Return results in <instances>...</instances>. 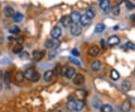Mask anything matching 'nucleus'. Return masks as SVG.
Masks as SVG:
<instances>
[{"instance_id": "1", "label": "nucleus", "mask_w": 135, "mask_h": 112, "mask_svg": "<svg viewBox=\"0 0 135 112\" xmlns=\"http://www.w3.org/2000/svg\"><path fill=\"white\" fill-rule=\"evenodd\" d=\"M85 106L82 100H69L67 103V108L71 111H80Z\"/></svg>"}, {"instance_id": "2", "label": "nucleus", "mask_w": 135, "mask_h": 112, "mask_svg": "<svg viewBox=\"0 0 135 112\" xmlns=\"http://www.w3.org/2000/svg\"><path fill=\"white\" fill-rule=\"evenodd\" d=\"M60 45V42L58 39H49L46 41L44 43L45 47L48 49H56Z\"/></svg>"}, {"instance_id": "3", "label": "nucleus", "mask_w": 135, "mask_h": 112, "mask_svg": "<svg viewBox=\"0 0 135 112\" xmlns=\"http://www.w3.org/2000/svg\"><path fill=\"white\" fill-rule=\"evenodd\" d=\"M61 74L65 75L68 79H71V78H72L74 76V74H75V69L73 67L62 68Z\"/></svg>"}, {"instance_id": "4", "label": "nucleus", "mask_w": 135, "mask_h": 112, "mask_svg": "<svg viewBox=\"0 0 135 112\" xmlns=\"http://www.w3.org/2000/svg\"><path fill=\"white\" fill-rule=\"evenodd\" d=\"M71 32L74 36H78L82 33V27L79 23H73L71 26Z\"/></svg>"}, {"instance_id": "5", "label": "nucleus", "mask_w": 135, "mask_h": 112, "mask_svg": "<svg viewBox=\"0 0 135 112\" xmlns=\"http://www.w3.org/2000/svg\"><path fill=\"white\" fill-rule=\"evenodd\" d=\"M84 81H85V78H84L83 74H77L73 78L74 84L77 86L83 85L84 84Z\"/></svg>"}, {"instance_id": "6", "label": "nucleus", "mask_w": 135, "mask_h": 112, "mask_svg": "<svg viewBox=\"0 0 135 112\" xmlns=\"http://www.w3.org/2000/svg\"><path fill=\"white\" fill-rule=\"evenodd\" d=\"M62 34V29L59 26H54L50 32V35L54 39H58Z\"/></svg>"}, {"instance_id": "7", "label": "nucleus", "mask_w": 135, "mask_h": 112, "mask_svg": "<svg viewBox=\"0 0 135 112\" xmlns=\"http://www.w3.org/2000/svg\"><path fill=\"white\" fill-rule=\"evenodd\" d=\"M100 8L104 13H108L110 11V1L109 0H101L100 1Z\"/></svg>"}, {"instance_id": "8", "label": "nucleus", "mask_w": 135, "mask_h": 112, "mask_svg": "<svg viewBox=\"0 0 135 112\" xmlns=\"http://www.w3.org/2000/svg\"><path fill=\"white\" fill-rule=\"evenodd\" d=\"M45 55V51L44 50H41V51H39V50H35L33 53H32V57H33V60L36 62H38L40 61Z\"/></svg>"}, {"instance_id": "9", "label": "nucleus", "mask_w": 135, "mask_h": 112, "mask_svg": "<svg viewBox=\"0 0 135 112\" xmlns=\"http://www.w3.org/2000/svg\"><path fill=\"white\" fill-rule=\"evenodd\" d=\"M60 22L62 23V25L65 27V28H68L69 26H71V17L70 16H64L62 17Z\"/></svg>"}, {"instance_id": "10", "label": "nucleus", "mask_w": 135, "mask_h": 112, "mask_svg": "<svg viewBox=\"0 0 135 112\" xmlns=\"http://www.w3.org/2000/svg\"><path fill=\"white\" fill-rule=\"evenodd\" d=\"M120 42V39L118 36L116 35H112L110 36L108 40H107V44L110 46H115L117 45Z\"/></svg>"}, {"instance_id": "11", "label": "nucleus", "mask_w": 135, "mask_h": 112, "mask_svg": "<svg viewBox=\"0 0 135 112\" xmlns=\"http://www.w3.org/2000/svg\"><path fill=\"white\" fill-rule=\"evenodd\" d=\"M4 14L6 17H11L14 16V10L11 6H6L4 8Z\"/></svg>"}, {"instance_id": "12", "label": "nucleus", "mask_w": 135, "mask_h": 112, "mask_svg": "<svg viewBox=\"0 0 135 112\" xmlns=\"http://www.w3.org/2000/svg\"><path fill=\"white\" fill-rule=\"evenodd\" d=\"M71 21L73 23H79L80 21V17H81V15L80 14L79 12L77 11H74L71 13Z\"/></svg>"}, {"instance_id": "13", "label": "nucleus", "mask_w": 135, "mask_h": 112, "mask_svg": "<svg viewBox=\"0 0 135 112\" xmlns=\"http://www.w3.org/2000/svg\"><path fill=\"white\" fill-rule=\"evenodd\" d=\"M131 103L129 101L125 100L122 102L121 105V111L122 112H128L131 110Z\"/></svg>"}, {"instance_id": "14", "label": "nucleus", "mask_w": 135, "mask_h": 112, "mask_svg": "<svg viewBox=\"0 0 135 112\" xmlns=\"http://www.w3.org/2000/svg\"><path fill=\"white\" fill-rule=\"evenodd\" d=\"M80 23V24L82 26H88V25H89L90 23H91V18H89L86 14L81 15Z\"/></svg>"}, {"instance_id": "15", "label": "nucleus", "mask_w": 135, "mask_h": 112, "mask_svg": "<svg viewBox=\"0 0 135 112\" xmlns=\"http://www.w3.org/2000/svg\"><path fill=\"white\" fill-rule=\"evenodd\" d=\"M54 76V72L52 70H48L47 71H45L44 74V80L47 82H49L52 80L53 77Z\"/></svg>"}, {"instance_id": "16", "label": "nucleus", "mask_w": 135, "mask_h": 112, "mask_svg": "<svg viewBox=\"0 0 135 112\" xmlns=\"http://www.w3.org/2000/svg\"><path fill=\"white\" fill-rule=\"evenodd\" d=\"M100 52V49L98 46H93L92 47H90L89 50V55L92 56V57H95L97 56Z\"/></svg>"}, {"instance_id": "17", "label": "nucleus", "mask_w": 135, "mask_h": 112, "mask_svg": "<svg viewBox=\"0 0 135 112\" xmlns=\"http://www.w3.org/2000/svg\"><path fill=\"white\" fill-rule=\"evenodd\" d=\"M34 72H35V70H34L33 68H27V69L26 70V71L24 72L25 78H26L27 80H32Z\"/></svg>"}, {"instance_id": "18", "label": "nucleus", "mask_w": 135, "mask_h": 112, "mask_svg": "<svg viewBox=\"0 0 135 112\" xmlns=\"http://www.w3.org/2000/svg\"><path fill=\"white\" fill-rule=\"evenodd\" d=\"M25 79V76H24V73L22 71H17L15 74V80L19 82V83H22V81Z\"/></svg>"}, {"instance_id": "19", "label": "nucleus", "mask_w": 135, "mask_h": 112, "mask_svg": "<svg viewBox=\"0 0 135 112\" xmlns=\"http://www.w3.org/2000/svg\"><path fill=\"white\" fill-rule=\"evenodd\" d=\"M131 84L130 81H124L122 82V89L123 91L127 92V91H128V90L131 89Z\"/></svg>"}, {"instance_id": "20", "label": "nucleus", "mask_w": 135, "mask_h": 112, "mask_svg": "<svg viewBox=\"0 0 135 112\" xmlns=\"http://www.w3.org/2000/svg\"><path fill=\"white\" fill-rule=\"evenodd\" d=\"M92 105L94 106L95 108H97V109L98 108H101V107L102 106L101 100L98 98H97V97L94 98V99L92 101Z\"/></svg>"}, {"instance_id": "21", "label": "nucleus", "mask_w": 135, "mask_h": 112, "mask_svg": "<svg viewBox=\"0 0 135 112\" xmlns=\"http://www.w3.org/2000/svg\"><path fill=\"white\" fill-rule=\"evenodd\" d=\"M101 112H112L113 109L112 107L110 105L106 104V105H103L101 107Z\"/></svg>"}, {"instance_id": "22", "label": "nucleus", "mask_w": 135, "mask_h": 112, "mask_svg": "<svg viewBox=\"0 0 135 112\" xmlns=\"http://www.w3.org/2000/svg\"><path fill=\"white\" fill-rule=\"evenodd\" d=\"M22 49H23V47L22 46V45H19L18 44V45H17L16 46H14V47L13 48L12 51L15 54H20L22 51Z\"/></svg>"}, {"instance_id": "23", "label": "nucleus", "mask_w": 135, "mask_h": 112, "mask_svg": "<svg viewBox=\"0 0 135 112\" xmlns=\"http://www.w3.org/2000/svg\"><path fill=\"white\" fill-rule=\"evenodd\" d=\"M13 18H14V21L15 22L20 23L22 21V19H23V15H22L21 13H20V12H17L14 14V16L13 17Z\"/></svg>"}, {"instance_id": "24", "label": "nucleus", "mask_w": 135, "mask_h": 112, "mask_svg": "<svg viewBox=\"0 0 135 112\" xmlns=\"http://www.w3.org/2000/svg\"><path fill=\"white\" fill-rule=\"evenodd\" d=\"M110 77H111V78H112V80L117 81L119 78V73L116 70L112 69L111 71H110Z\"/></svg>"}, {"instance_id": "25", "label": "nucleus", "mask_w": 135, "mask_h": 112, "mask_svg": "<svg viewBox=\"0 0 135 112\" xmlns=\"http://www.w3.org/2000/svg\"><path fill=\"white\" fill-rule=\"evenodd\" d=\"M105 29V26L103 23H98L95 26V32L98 33L102 32Z\"/></svg>"}, {"instance_id": "26", "label": "nucleus", "mask_w": 135, "mask_h": 112, "mask_svg": "<svg viewBox=\"0 0 135 112\" xmlns=\"http://www.w3.org/2000/svg\"><path fill=\"white\" fill-rule=\"evenodd\" d=\"M101 66V63L99 60H95L93 62V63L92 64V68L94 70V71H98Z\"/></svg>"}, {"instance_id": "27", "label": "nucleus", "mask_w": 135, "mask_h": 112, "mask_svg": "<svg viewBox=\"0 0 135 112\" xmlns=\"http://www.w3.org/2000/svg\"><path fill=\"white\" fill-rule=\"evenodd\" d=\"M111 11H112V14L115 15V16H118L119 14H120V8L119 5H114L111 9Z\"/></svg>"}, {"instance_id": "28", "label": "nucleus", "mask_w": 135, "mask_h": 112, "mask_svg": "<svg viewBox=\"0 0 135 112\" xmlns=\"http://www.w3.org/2000/svg\"><path fill=\"white\" fill-rule=\"evenodd\" d=\"M40 78H41L40 73L38 72V71H35V72L33 74V76H32V81L33 82H38L40 80Z\"/></svg>"}, {"instance_id": "29", "label": "nucleus", "mask_w": 135, "mask_h": 112, "mask_svg": "<svg viewBox=\"0 0 135 112\" xmlns=\"http://www.w3.org/2000/svg\"><path fill=\"white\" fill-rule=\"evenodd\" d=\"M125 6H126V8H127L128 10L131 11V10H134L135 8L134 4H133V3H132L131 2H130L129 0H125Z\"/></svg>"}, {"instance_id": "30", "label": "nucleus", "mask_w": 135, "mask_h": 112, "mask_svg": "<svg viewBox=\"0 0 135 112\" xmlns=\"http://www.w3.org/2000/svg\"><path fill=\"white\" fill-rule=\"evenodd\" d=\"M19 58L22 60H28L29 58V53L27 51H22L19 54Z\"/></svg>"}, {"instance_id": "31", "label": "nucleus", "mask_w": 135, "mask_h": 112, "mask_svg": "<svg viewBox=\"0 0 135 112\" xmlns=\"http://www.w3.org/2000/svg\"><path fill=\"white\" fill-rule=\"evenodd\" d=\"M4 81L6 84H9L11 83V74L8 71H6L4 74Z\"/></svg>"}, {"instance_id": "32", "label": "nucleus", "mask_w": 135, "mask_h": 112, "mask_svg": "<svg viewBox=\"0 0 135 112\" xmlns=\"http://www.w3.org/2000/svg\"><path fill=\"white\" fill-rule=\"evenodd\" d=\"M19 32H20V28L17 26H13L12 28L9 29V32H11V34H17L19 33Z\"/></svg>"}, {"instance_id": "33", "label": "nucleus", "mask_w": 135, "mask_h": 112, "mask_svg": "<svg viewBox=\"0 0 135 112\" xmlns=\"http://www.w3.org/2000/svg\"><path fill=\"white\" fill-rule=\"evenodd\" d=\"M68 59L71 63H72L77 65V66H80V62L78 60H77L76 58H74V57H68Z\"/></svg>"}, {"instance_id": "34", "label": "nucleus", "mask_w": 135, "mask_h": 112, "mask_svg": "<svg viewBox=\"0 0 135 112\" xmlns=\"http://www.w3.org/2000/svg\"><path fill=\"white\" fill-rule=\"evenodd\" d=\"M62 67L59 65V64H58L56 67H55V69H54V71H53V72H54V74H61V72H62Z\"/></svg>"}, {"instance_id": "35", "label": "nucleus", "mask_w": 135, "mask_h": 112, "mask_svg": "<svg viewBox=\"0 0 135 112\" xmlns=\"http://www.w3.org/2000/svg\"><path fill=\"white\" fill-rule=\"evenodd\" d=\"M86 15H87L89 18H93L95 17V13L92 9H87L86 11Z\"/></svg>"}, {"instance_id": "36", "label": "nucleus", "mask_w": 135, "mask_h": 112, "mask_svg": "<svg viewBox=\"0 0 135 112\" xmlns=\"http://www.w3.org/2000/svg\"><path fill=\"white\" fill-rule=\"evenodd\" d=\"M56 54H57V51H56V49H53L51 51H50V53H49V57L50 58V59H53L56 56Z\"/></svg>"}, {"instance_id": "37", "label": "nucleus", "mask_w": 135, "mask_h": 112, "mask_svg": "<svg viewBox=\"0 0 135 112\" xmlns=\"http://www.w3.org/2000/svg\"><path fill=\"white\" fill-rule=\"evenodd\" d=\"M125 45H126V47H127L128 48L131 49V50H135V45L134 43L131 42H128Z\"/></svg>"}, {"instance_id": "38", "label": "nucleus", "mask_w": 135, "mask_h": 112, "mask_svg": "<svg viewBox=\"0 0 135 112\" xmlns=\"http://www.w3.org/2000/svg\"><path fill=\"white\" fill-rule=\"evenodd\" d=\"M16 41H17V42L19 44V45H22V43L24 42V38L21 36V35H20V36H17V38H16Z\"/></svg>"}, {"instance_id": "39", "label": "nucleus", "mask_w": 135, "mask_h": 112, "mask_svg": "<svg viewBox=\"0 0 135 112\" xmlns=\"http://www.w3.org/2000/svg\"><path fill=\"white\" fill-rule=\"evenodd\" d=\"M72 54L74 56V57H79L80 56V53L78 52V50L77 49H73L72 51H71Z\"/></svg>"}, {"instance_id": "40", "label": "nucleus", "mask_w": 135, "mask_h": 112, "mask_svg": "<svg viewBox=\"0 0 135 112\" xmlns=\"http://www.w3.org/2000/svg\"><path fill=\"white\" fill-rule=\"evenodd\" d=\"M114 1H115L116 5H119V6L122 3H123V2H125V0H114Z\"/></svg>"}, {"instance_id": "41", "label": "nucleus", "mask_w": 135, "mask_h": 112, "mask_svg": "<svg viewBox=\"0 0 135 112\" xmlns=\"http://www.w3.org/2000/svg\"><path fill=\"white\" fill-rule=\"evenodd\" d=\"M130 19H131V21H133L134 22H135V14H131V15L130 16Z\"/></svg>"}, {"instance_id": "42", "label": "nucleus", "mask_w": 135, "mask_h": 112, "mask_svg": "<svg viewBox=\"0 0 135 112\" xmlns=\"http://www.w3.org/2000/svg\"><path fill=\"white\" fill-rule=\"evenodd\" d=\"M101 45H102V47H105V42H104V39H101Z\"/></svg>"}, {"instance_id": "43", "label": "nucleus", "mask_w": 135, "mask_h": 112, "mask_svg": "<svg viewBox=\"0 0 135 112\" xmlns=\"http://www.w3.org/2000/svg\"><path fill=\"white\" fill-rule=\"evenodd\" d=\"M56 112H62V111H60V110H59V111H56Z\"/></svg>"}, {"instance_id": "44", "label": "nucleus", "mask_w": 135, "mask_h": 112, "mask_svg": "<svg viewBox=\"0 0 135 112\" xmlns=\"http://www.w3.org/2000/svg\"><path fill=\"white\" fill-rule=\"evenodd\" d=\"M0 7H1V3H0Z\"/></svg>"}, {"instance_id": "45", "label": "nucleus", "mask_w": 135, "mask_h": 112, "mask_svg": "<svg viewBox=\"0 0 135 112\" xmlns=\"http://www.w3.org/2000/svg\"><path fill=\"white\" fill-rule=\"evenodd\" d=\"M100 1H101V0H100Z\"/></svg>"}]
</instances>
